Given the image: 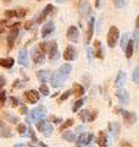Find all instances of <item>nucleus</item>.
<instances>
[{"instance_id":"obj_28","label":"nucleus","mask_w":139,"mask_h":147,"mask_svg":"<svg viewBox=\"0 0 139 147\" xmlns=\"http://www.w3.org/2000/svg\"><path fill=\"white\" fill-rule=\"evenodd\" d=\"M129 1H131V0H114V4L117 9H122L124 6H127Z\"/></svg>"},{"instance_id":"obj_36","label":"nucleus","mask_w":139,"mask_h":147,"mask_svg":"<svg viewBox=\"0 0 139 147\" xmlns=\"http://www.w3.org/2000/svg\"><path fill=\"white\" fill-rule=\"evenodd\" d=\"M88 117H89V112H88L87 109H84V110H82V112L80 113V118L82 119L83 121H86V120H88Z\"/></svg>"},{"instance_id":"obj_42","label":"nucleus","mask_w":139,"mask_h":147,"mask_svg":"<svg viewBox=\"0 0 139 147\" xmlns=\"http://www.w3.org/2000/svg\"><path fill=\"white\" fill-rule=\"evenodd\" d=\"M70 94H71V91H66L63 94H61V97H60V102H62V100L67 99L70 97Z\"/></svg>"},{"instance_id":"obj_46","label":"nucleus","mask_w":139,"mask_h":147,"mask_svg":"<svg viewBox=\"0 0 139 147\" xmlns=\"http://www.w3.org/2000/svg\"><path fill=\"white\" fill-rule=\"evenodd\" d=\"M50 121H53V123H55V124H59V123H61L62 121V119L61 118H56V117H50Z\"/></svg>"},{"instance_id":"obj_48","label":"nucleus","mask_w":139,"mask_h":147,"mask_svg":"<svg viewBox=\"0 0 139 147\" xmlns=\"http://www.w3.org/2000/svg\"><path fill=\"white\" fill-rule=\"evenodd\" d=\"M5 84H6V80H5V77H4V76H0V90H1L3 87L5 86Z\"/></svg>"},{"instance_id":"obj_45","label":"nucleus","mask_w":139,"mask_h":147,"mask_svg":"<svg viewBox=\"0 0 139 147\" xmlns=\"http://www.w3.org/2000/svg\"><path fill=\"white\" fill-rule=\"evenodd\" d=\"M86 139H87V134H84V132H82L81 136L78 137V142H80V144H84Z\"/></svg>"},{"instance_id":"obj_9","label":"nucleus","mask_w":139,"mask_h":147,"mask_svg":"<svg viewBox=\"0 0 139 147\" xmlns=\"http://www.w3.org/2000/svg\"><path fill=\"white\" fill-rule=\"evenodd\" d=\"M67 38L73 43H77L80 40V31H78L76 26H71L67 30Z\"/></svg>"},{"instance_id":"obj_15","label":"nucleus","mask_w":139,"mask_h":147,"mask_svg":"<svg viewBox=\"0 0 139 147\" xmlns=\"http://www.w3.org/2000/svg\"><path fill=\"white\" fill-rule=\"evenodd\" d=\"M54 30H55V25L53 24V21L46 22V24L43 26V28H41V37L45 38V37L50 36L54 32Z\"/></svg>"},{"instance_id":"obj_26","label":"nucleus","mask_w":139,"mask_h":147,"mask_svg":"<svg viewBox=\"0 0 139 147\" xmlns=\"http://www.w3.org/2000/svg\"><path fill=\"white\" fill-rule=\"evenodd\" d=\"M62 139H65L67 142H73L76 140V135L72 131H65L62 132Z\"/></svg>"},{"instance_id":"obj_34","label":"nucleus","mask_w":139,"mask_h":147,"mask_svg":"<svg viewBox=\"0 0 139 147\" xmlns=\"http://www.w3.org/2000/svg\"><path fill=\"white\" fill-rule=\"evenodd\" d=\"M39 92L43 96H49V93H50V92H49V87L46 86V85H44V84L39 87Z\"/></svg>"},{"instance_id":"obj_50","label":"nucleus","mask_w":139,"mask_h":147,"mask_svg":"<svg viewBox=\"0 0 139 147\" xmlns=\"http://www.w3.org/2000/svg\"><path fill=\"white\" fill-rule=\"evenodd\" d=\"M27 112H28V109H27L26 105H22V107L20 108V113L21 114H27Z\"/></svg>"},{"instance_id":"obj_31","label":"nucleus","mask_w":139,"mask_h":147,"mask_svg":"<svg viewBox=\"0 0 139 147\" xmlns=\"http://www.w3.org/2000/svg\"><path fill=\"white\" fill-rule=\"evenodd\" d=\"M73 125V119H68V120H66V123H63L61 126H60V131H65L66 129H68L70 126H72Z\"/></svg>"},{"instance_id":"obj_3","label":"nucleus","mask_w":139,"mask_h":147,"mask_svg":"<svg viewBox=\"0 0 139 147\" xmlns=\"http://www.w3.org/2000/svg\"><path fill=\"white\" fill-rule=\"evenodd\" d=\"M37 125V129H38V131L41 132L45 137H50L53 135V126L50 125L49 123H46L45 120H39L35 123Z\"/></svg>"},{"instance_id":"obj_57","label":"nucleus","mask_w":139,"mask_h":147,"mask_svg":"<svg viewBox=\"0 0 139 147\" xmlns=\"http://www.w3.org/2000/svg\"><path fill=\"white\" fill-rule=\"evenodd\" d=\"M56 1H57V3H65L66 0H56Z\"/></svg>"},{"instance_id":"obj_20","label":"nucleus","mask_w":139,"mask_h":147,"mask_svg":"<svg viewBox=\"0 0 139 147\" xmlns=\"http://www.w3.org/2000/svg\"><path fill=\"white\" fill-rule=\"evenodd\" d=\"M53 11H54V6L51 5V4H48V5H46V7L44 9L43 11H41L40 16L38 17V20H37V22H38V24H40V22H43L44 18H45L46 16H48L50 12H53Z\"/></svg>"},{"instance_id":"obj_38","label":"nucleus","mask_w":139,"mask_h":147,"mask_svg":"<svg viewBox=\"0 0 139 147\" xmlns=\"http://www.w3.org/2000/svg\"><path fill=\"white\" fill-rule=\"evenodd\" d=\"M5 16L7 18H11V17H16V10H6L5 11Z\"/></svg>"},{"instance_id":"obj_61","label":"nucleus","mask_w":139,"mask_h":147,"mask_svg":"<svg viewBox=\"0 0 139 147\" xmlns=\"http://www.w3.org/2000/svg\"><path fill=\"white\" fill-rule=\"evenodd\" d=\"M78 147H81V146H78Z\"/></svg>"},{"instance_id":"obj_59","label":"nucleus","mask_w":139,"mask_h":147,"mask_svg":"<svg viewBox=\"0 0 139 147\" xmlns=\"http://www.w3.org/2000/svg\"><path fill=\"white\" fill-rule=\"evenodd\" d=\"M1 108H3V103H1V102H0V109H1Z\"/></svg>"},{"instance_id":"obj_29","label":"nucleus","mask_w":139,"mask_h":147,"mask_svg":"<svg viewBox=\"0 0 139 147\" xmlns=\"http://www.w3.org/2000/svg\"><path fill=\"white\" fill-rule=\"evenodd\" d=\"M0 130H1V135L3 136H7V137H10L11 134H10V130L6 127V125L4 123L0 121Z\"/></svg>"},{"instance_id":"obj_43","label":"nucleus","mask_w":139,"mask_h":147,"mask_svg":"<svg viewBox=\"0 0 139 147\" xmlns=\"http://www.w3.org/2000/svg\"><path fill=\"white\" fill-rule=\"evenodd\" d=\"M10 100H11V105L12 107H17L18 104H20V100H18V98H15V97H10Z\"/></svg>"},{"instance_id":"obj_8","label":"nucleus","mask_w":139,"mask_h":147,"mask_svg":"<svg viewBox=\"0 0 139 147\" xmlns=\"http://www.w3.org/2000/svg\"><path fill=\"white\" fill-rule=\"evenodd\" d=\"M77 58V50L73 45H68L63 52V59L67 61H72Z\"/></svg>"},{"instance_id":"obj_24","label":"nucleus","mask_w":139,"mask_h":147,"mask_svg":"<svg viewBox=\"0 0 139 147\" xmlns=\"http://www.w3.org/2000/svg\"><path fill=\"white\" fill-rule=\"evenodd\" d=\"M110 129H111V132H112L114 139H117L118 135H120V130H121V126H120V124L118 123H112L110 125Z\"/></svg>"},{"instance_id":"obj_21","label":"nucleus","mask_w":139,"mask_h":147,"mask_svg":"<svg viewBox=\"0 0 139 147\" xmlns=\"http://www.w3.org/2000/svg\"><path fill=\"white\" fill-rule=\"evenodd\" d=\"M15 64V60L12 58H3L0 59V66L1 67H5V69H11Z\"/></svg>"},{"instance_id":"obj_55","label":"nucleus","mask_w":139,"mask_h":147,"mask_svg":"<svg viewBox=\"0 0 139 147\" xmlns=\"http://www.w3.org/2000/svg\"><path fill=\"white\" fill-rule=\"evenodd\" d=\"M13 147H26V145H23V144H17V145H15Z\"/></svg>"},{"instance_id":"obj_44","label":"nucleus","mask_w":139,"mask_h":147,"mask_svg":"<svg viewBox=\"0 0 139 147\" xmlns=\"http://www.w3.org/2000/svg\"><path fill=\"white\" fill-rule=\"evenodd\" d=\"M5 100H6V92L1 91V92H0V102L4 104V103H5Z\"/></svg>"},{"instance_id":"obj_58","label":"nucleus","mask_w":139,"mask_h":147,"mask_svg":"<svg viewBox=\"0 0 139 147\" xmlns=\"http://www.w3.org/2000/svg\"><path fill=\"white\" fill-rule=\"evenodd\" d=\"M3 1H4V3H10L11 0H3Z\"/></svg>"},{"instance_id":"obj_40","label":"nucleus","mask_w":139,"mask_h":147,"mask_svg":"<svg viewBox=\"0 0 139 147\" xmlns=\"http://www.w3.org/2000/svg\"><path fill=\"white\" fill-rule=\"evenodd\" d=\"M27 13V11L25 10V9H17L16 10V15H17V17H23Z\"/></svg>"},{"instance_id":"obj_39","label":"nucleus","mask_w":139,"mask_h":147,"mask_svg":"<svg viewBox=\"0 0 139 147\" xmlns=\"http://www.w3.org/2000/svg\"><path fill=\"white\" fill-rule=\"evenodd\" d=\"M96 117H98V112H96V110H94V112L89 113V117H88V121H93V120H95Z\"/></svg>"},{"instance_id":"obj_47","label":"nucleus","mask_w":139,"mask_h":147,"mask_svg":"<svg viewBox=\"0 0 139 147\" xmlns=\"http://www.w3.org/2000/svg\"><path fill=\"white\" fill-rule=\"evenodd\" d=\"M33 24H34V21H32V20L31 21H27L26 24H25V28L26 30H31L32 26H33Z\"/></svg>"},{"instance_id":"obj_33","label":"nucleus","mask_w":139,"mask_h":147,"mask_svg":"<svg viewBox=\"0 0 139 147\" xmlns=\"http://www.w3.org/2000/svg\"><path fill=\"white\" fill-rule=\"evenodd\" d=\"M83 103H84V100H83V99H78L77 102H75V104H73V107H72L73 113H75V112H78V109L82 107Z\"/></svg>"},{"instance_id":"obj_10","label":"nucleus","mask_w":139,"mask_h":147,"mask_svg":"<svg viewBox=\"0 0 139 147\" xmlns=\"http://www.w3.org/2000/svg\"><path fill=\"white\" fill-rule=\"evenodd\" d=\"M25 98L28 103H35L39 100V92L35 91V90H31V91H27L25 93Z\"/></svg>"},{"instance_id":"obj_25","label":"nucleus","mask_w":139,"mask_h":147,"mask_svg":"<svg viewBox=\"0 0 139 147\" xmlns=\"http://www.w3.org/2000/svg\"><path fill=\"white\" fill-rule=\"evenodd\" d=\"M134 40H129V42L127 43V47L126 49H124V52H126V58L129 59L133 55V52H134Z\"/></svg>"},{"instance_id":"obj_23","label":"nucleus","mask_w":139,"mask_h":147,"mask_svg":"<svg viewBox=\"0 0 139 147\" xmlns=\"http://www.w3.org/2000/svg\"><path fill=\"white\" fill-rule=\"evenodd\" d=\"M72 91H73V94H75L76 97H81V96L84 94V88H83V86L81 84H73Z\"/></svg>"},{"instance_id":"obj_4","label":"nucleus","mask_w":139,"mask_h":147,"mask_svg":"<svg viewBox=\"0 0 139 147\" xmlns=\"http://www.w3.org/2000/svg\"><path fill=\"white\" fill-rule=\"evenodd\" d=\"M118 36H120V32L117 27H110L109 30V33H108V45L110 48H114L116 43H117V39H118Z\"/></svg>"},{"instance_id":"obj_27","label":"nucleus","mask_w":139,"mask_h":147,"mask_svg":"<svg viewBox=\"0 0 139 147\" xmlns=\"http://www.w3.org/2000/svg\"><path fill=\"white\" fill-rule=\"evenodd\" d=\"M4 117L6 118V120L9 123H12V124H16V123L20 121V119H18L16 115H12V114H10V113H5L4 114Z\"/></svg>"},{"instance_id":"obj_41","label":"nucleus","mask_w":139,"mask_h":147,"mask_svg":"<svg viewBox=\"0 0 139 147\" xmlns=\"http://www.w3.org/2000/svg\"><path fill=\"white\" fill-rule=\"evenodd\" d=\"M93 139H94V135H93V134H88V135H87V139H86V141H84V145L88 146V145H89L90 142H92Z\"/></svg>"},{"instance_id":"obj_30","label":"nucleus","mask_w":139,"mask_h":147,"mask_svg":"<svg viewBox=\"0 0 139 147\" xmlns=\"http://www.w3.org/2000/svg\"><path fill=\"white\" fill-rule=\"evenodd\" d=\"M132 80H133L134 84H139V66H137V67L133 70V74H132Z\"/></svg>"},{"instance_id":"obj_17","label":"nucleus","mask_w":139,"mask_h":147,"mask_svg":"<svg viewBox=\"0 0 139 147\" xmlns=\"http://www.w3.org/2000/svg\"><path fill=\"white\" fill-rule=\"evenodd\" d=\"M51 75L53 74L50 72L49 70H39V71H37V77H38V80L40 82H43V84H45L48 80L51 79Z\"/></svg>"},{"instance_id":"obj_6","label":"nucleus","mask_w":139,"mask_h":147,"mask_svg":"<svg viewBox=\"0 0 139 147\" xmlns=\"http://www.w3.org/2000/svg\"><path fill=\"white\" fill-rule=\"evenodd\" d=\"M48 55H49V59L51 61L57 60L60 58V54H59V50H57V43L56 42H51L49 43V47H48Z\"/></svg>"},{"instance_id":"obj_22","label":"nucleus","mask_w":139,"mask_h":147,"mask_svg":"<svg viewBox=\"0 0 139 147\" xmlns=\"http://www.w3.org/2000/svg\"><path fill=\"white\" fill-rule=\"evenodd\" d=\"M96 142H98L99 147H108V137H106V134H105L104 131H100L99 132Z\"/></svg>"},{"instance_id":"obj_13","label":"nucleus","mask_w":139,"mask_h":147,"mask_svg":"<svg viewBox=\"0 0 139 147\" xmlns=\"http://www.w3.org/2000/svg\"><path fill=\"white\" fill-rule=\"evenodd\" d=\"M18 64L22 66H28V53H27L26 48H22L18 52Z\"/></svg>"},{"instance_id":"obj_35","label":"nucleus","mask_w":139,"mask_h":147,"mask_svg":"<svg viewBox=\"0 0 139 147\" xmlns=\"http://www.w3.org/2000/svg\"><path fill=\"white\" fill-rule=\"evenodd\" d=\"M128 42H129V39H128V34H123L122 39H121V48H122V49H126L127 43H128Z\"/></svg>"},{"instance_id":"obj_18","label":"nucleus","mask_w":139,"mask_h":147,"mask_svg":"<svg viewBox=\"0 0 139 147\" xmlns=\"http://www.w3.org/2000/svg\"><path fill=\"white\" fill-rule=\"evenodd\" d=\"M93 44H94V57L98 58V59H103L104 58V52H103V48H101V43L98 39H95Z\"/></svg>"},{"instance_id":"obj_1","label":"nucleus","mask_w":139,"mask_h":147,"mask_svg":"<svg viewBox=\"0 0 139 147\" xmlns=\"http://www.w3.org/2000/svg\"><path fill=\"white\" fill-rule=\"evenodd\" d=\"M71 71H72V66L70 65V64H63V65H61L51 75V79H50L51 86L55 87V88L61 87L63 85V82L67 80V77L70 76Z\"/></svg>"},{"instance_id":"obj_14","label":"nucleus","mask_w":139,"mask_h":147,"mask_svg":"<svg viewBox=\"0 0 139 147\" xmlns=\"http://www.w3.org/2000/svg\"><path fill=\"white\" fill-rule=\"evenodd\" d=\"M94 24L95 20L94 17H92L89 22H88V28H87V34H86V44H89L93 38V30H94Z\"/></svg>"},{"instance_id":"obj_12","label":"nucleus","mask_w":139,"mask_h":147,"mask_svg":"<svg viewBox=\"0 0 139 147\" xmlns=\"http://www.w3.org/2000/svg\"><path fill=\"white\" fill-rule=\"evenodd\" d=\"M116 97L118 98L120 103H122V104H126V103L129 102V93H128V91L123 90V88H118L117 90V92H116Z\"/></svg>"},{"instance_id":"obj_5","label":"nucleus","mask_w":139,"mask_h":147,"mask_svg":"<svg viewBox=\"0 0 139 147\" xmlns=\"http://www.w3.org/2000/svg\"><path fill=\"white\" fill-rule=\"evenodd\" d=\"M45 114H46V109L43 107V105H38V107H35L33 110H32V119L37 123L39 120H43Z\"/></svg>"},{"instance_id":"obj_16","label":"nucleus","mask_w":139,"mask_h":147,"mask_svg":"<svg viewBox=\"0 0 139 147\" xmlns=\"http://www.w3.org/2000/svg\"><path fill=\"white\" fill-rule=\"evenodd\" d=\"M126 80H127V75L124 74L123 71H120L117 74V77H116V80H115V86H116V88H123V85L126 84Z\"/></svg>"},{"instance_id":"obj_56","label":"nucleus","mask_w":139,"mask_h":147,"mask_svg":"<svg viewBox=\"0 0 139 147\" xmlns=\"http://www.w3.org/2000/svg\"><path fill=\"white\" fill-rule=\"evenodd\" d=\"M4 31H5V28H4V27H0V33H3Z\"/></svg>"},{"instance_id":"obj_53","label":"nucleus","mask_w":139,"mask_h":147,"mask_svg":"<svg viewBox=\"0 0 139 147\" xmlns=\"http://www.w3.org/2000/svg\"><path fill=\"white\" fill-rule=\"evenodd\" d=\"M100 3H101V0H96V1H95V7H96V9L100 7V5H101Z\"/></svg>"},{"instance_id":"obj_7","label":"nucleus","mask_w":139,"mask_h":147,"mask_svg":"<svg viewBox=\"0 0 139 147\" xmlns=\"http://www.w3.org/2000/svg\"><path fill=\"white\" fill-rule=\"evenodd\" d=\"M78 12L83 17H87L90 13V3L88 0H82L78 5Z\"/></svg>"},{"instance_id":"obj_52","label":"nucleus","mask_w":139,"mask_h":147,"mask_svg":"<svg viewBox=\"0 0 139 147\" xmlns=\"http://www.w3.org/2000/svg\"><path fill=\"white\" fill-rule=\"evenodd\" d=\"M101 22H103V20H99V24H98V28H96V32H98V33H100V30H101Z\"/></svg>"},{"instance_id":"obj_60","label":"nucleus","mask_w":139,"mask_h":147,"mask_svg":"<svg viewBox=\"0 0 139 147\" xmlns=\"http://www.w3.org/2000/svg\"><path fill=\"white\" fill-rule=\"evenodd\" d=\"M38 1H40V0H38Z\"/></svg>"},{"instance_id":"obj_32","label":"nucleus","mask_w":139,"mask_h":147,"mask_svg":"<svg viewBox=\"0 0 139 147\" xmlns=\"http://www.w3.org/2000/svg\"><path fill=\"white\" fill-rule=\"evenodd\" d=\"M17 131L21 134V136H26V131H27L26 124H18L17 125Z\"/></svg>"},{"instance_id":"obj_37","label":"nucleus","mask_w":139,"mask_h":147,"mask_svg":"<svg viewBox=\"0 0 139 147\" xmlns=\"http://www.w3.org/2000/svg\"><path fill=\"white\" fill-rule=\"evenodd\" d=\"M133 37H134V44L139 45V28H136L133 32Z\"/></svg>"},{"instance_id":"obj_54","label":"nucleus","mask_w":139,"mask_h":147,"mask_svg":"<svg viewBox=\"0 0 139 147\" xmlns=\"http://www.w3.org/2000/svg\"><path fill=\"white\" fill-rule=\"evenodd\" d=\"M136 27H137V28H139V16L137 17V20H136Z\"/></svg>"},{"instance_id":"obj_2","label":"nucleus","mask_w":139,"mask_h":147,"mask_svg":"<svg viewBox=\"0 0 139 147\" xmlns=\"http://www.w3.org/2000/svg\"><path fill=\"white\" fill-rule=\"evenodd\" d=\"M49 43H39L33 49V61L35 65H41L45 60V53L48 52Z\"/></svg>"},{"instance_id":"obj_11","label":"nucleus","mask_w":139,"mask_h":147,"mask_svg":"<svg viewBox=\"0 0 139 147\" xmlns=\"http://www.w3.org/2000/svg\"><path fill=\"white\" fill-rule=\"evenodd\" d=\"M122 117H123V121L127 125H132L137 121V115L134 113H131L128 110H122Z\"/></svg>"},{"instance_id":"obj_19","label":"nucleus","mask_w":139,"mask_h":147,"mask_svg":"<svg viewBox=\"0 0 139 147\" xmlns=\"http://www.w3.org/2000/svg\"><path fill=\"white\" fill-rule=\"evenodd\" d=\"M17 36H18V31H17V28L12 30V31L10 32V34L7 36L6 40H7V44H9V48H10V49L13 47V44H15V42H16V38H17Z\"/></svg>"},{"instance_id":"obj_51","label":"nucleus","mask_w":139,"mask_h":147,"mask_svg":"<svg viewBox=\"0 0 139 147\" xmlns=\"http://www.w3.org/2000/svg\"><path fill=\"white\" fill-rule=\"evenodd\" d=\"M87 53H88V59H89V61H92V49L88 48L87 49Z\"/></svg>"},{"instance_id":"obj_49","label":"nucleus","mask_w":139,"mask_h":147,"mask_svg":"<svg viewBox=\"0 0 139 147\" xmlns=\"http://www.w3.org/2000/svg\"><path fill=\"white\" fill-rule=\"evenodd\" d=\"M120 147H133V146L127 141H122L121 144H120Z\"/></svg>"}]
</instances>
